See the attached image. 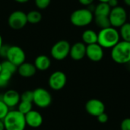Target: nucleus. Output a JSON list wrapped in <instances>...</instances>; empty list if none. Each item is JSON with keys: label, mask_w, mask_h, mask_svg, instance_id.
Returning a JSON list of instances; mask_svg holds the SVG:
<instances>
[{"label": "nucleus", "mask_w": 130, "mask_h": 130, "mask_svg": "<svg viewBox=\"0 0 130 130\" xmlns=\"http://www.w3.org/2000/svg\"><path fill=\"white\" fill-rule=\"evenodd\" d=\"M1 70H2V66H1V62H0V72H1Z\"/></svg>", "instance_id": "nucleus-39"}, {"label": "nucleus", "mask_w": 130, "mask_h": 130, "mask_svg": "<svg viewBox=\"0 0 130 130\" xmlns=\"http://www.w3.org/2000/svg\"><path fill=\"white\" fill-rule=\"evenodd\" d=\"M9 110L10 109L6 106V104L2 100H0V120H3Z\"/></svg>", "instance_id": "nucleus-27"}, {"label": "nucleus", "mask_w": 130, "mask_h": 130, "mask_svg": "<svg viewBox=\"0 0 130 130\" xmlns=\"http://www.w3.org/2000/svg\"><path fill=\"white\" fill-rule=\"evenodd\" d=\"M94 0H78V2L82 5H85V6H89L91 5L92 3L94 2Z\"/></svg>", "instance_id": "nucleus-32"}, {"label": "nucleus", "mask_w": 130, "mask_h": 130, "mask_svg": "<svg viewBox=\"0 0 130 130\" xmlns=\"http://www.w3.org/2000/svg\"><path fill=\"white\" fill-rule=\"evenodd\" d=\"M94 21L96 25L100 29H104L111 27L109 16H94Z\"/></svg>", "instance_id": "nucleus-20"}, {"label": "nucleus", "mask_w": 130, "mask_h": 130, "mask_svg": "<svg viewBox=\"0 0 130 130\" xmlns=\"http://www.w3.org/2000/svg\"><path fill=\"white\" fill-rule=\"evenodd\" d=\"M34 65L37 70L46 71L51 66V60L49 56L46 55H40L35 58Z\"/></svg>", "instance_id": "nucleus-17"}, {"label": "nucleus", "mask_w": 130, "mask_h": 130, "mask_svg": "<svg viewBox=\"0 0 130 130\" xmlns=\"http://www.w3.org/2000/svg\"><path fill=\"white\" fill-rule=\"evenodd\" d=\"M36 6L40 9H45L50 4L51 0H34Z\"/></svg>", "instance_id": "nucleus-28"}, {"label": "nucleus", "mask_w": 130, "mask_h": 130, "mask_svg": "<svg viewBox=\"0 0 130 130\" xmlns=\"http://www.w3.org/2000/svg\"><path fill=\"white\" fill-rule=\"evenodd\" d=\"M99 2H108L109 0H98Z\"/></svg>", "instance_id": "nucleus-38"}, {"label": "nucleus", "mask_w": 130, "mask_h": 130, "mask_svg": "<svg viewBox=\"0 0 130 130\" xmlns=\"http://www.w3.org/2000/svg\"><path fill=\"white\" fill-rule=\"evenodd\" d=\"M1 66H2V69L6 70L13 75L18 71V66H16L15 65H14L13 63H11L7 59L1 62Z\"/></svg>", "instance_id": "nucleus-25"}, {"label": "nucleus", "mask_w": 130, "mask_h": 130, "mask_svg": "<svg viewBox=\"0 0 130 130\" xmlns=\"http://www.w3.org/2000/svg\"><path fill=\"white\" fill-rule=\"evenodd\" d=\"M111 8L107 2H99L94 8V16H109Z\"/></svg>", "instance_id": "nucleus-19"}, {"label": "nucleus", "mask_w": 130, "mask_h": 130, "mask_svg": "<svg viewBox=\"0 0 130 130\" xmlns=\"http://www.w3.org/2000/svg\"><path fill=\"white\" fill-rule=\"evenodd\" d=\"M1 100L6 104V106L9 109H11L18 106V104L21 101V97L20 94L17 91L10 89L6 91L2 94Z\"/></svg>", "instance_id": "nucleus-13"}, {"label": "nucleus", "mask_w": 130, "mask_h": 130, "mask_svg": "<svg viewBox=\"0 0 130 130\" xmlns=\"http://www.w3.org/2000/svg\"><path fill=\"white\" fill-rule=\"evenodd\" d=\"M20 97H21V101L33 103L34 92L33 91H25L21 94H20Z\"/></svg>", "instance_id": "nucleus-26"}, {"label": "nucleus", "mask_w": 130, "mask_h": 130, "mask_svg": "<svg viewBox=\"0 0 130 130\" xmlns=\"http://www.w3.org/2000/svg\"><path fill=\"white\" fill-rule=\"evenodd\" d=\"M123 2L128 7H130V0H123Z\"/></svg>", "instance_id": "nucleus-36"}, {"label": "nucleus", "mask_w": 130, "mask_h": 130, "mask_svg": "<svg viewBox=\"0 0 130 130\" xmlns=\"http://www.w3.org/2000/svg\"><path fill=\"white\" fill-rule=\"evenodd\" d=\"M86 56L92 62H100L104 57V49L97 43L86 46Z\"/></svg>", "instance_id": "nucleus-12"}, {"label": "nucleus", "mask_w": 130, "mask_h": 130, "mask_svg": "<svg viewBox=\"0 0 130 130\" xmlns=\"http://www.w3.org/2000/svg\"><path fill=\"white\" fill-rule=\"evenodd\" d=\"M85 110L89 115L97 117L105 112V105L99 99H90L85 104Z\"/></svg>", "instance_id": "nucleus-11"}, {"label": "nucleus", "mask_w": 130, "mask_h": 130, "mask_svg": "<svg viewBox=\"0 0 130 130\" xmlns=\"http://www.w3.org/2000/svg\"><path fill=\"white\" fill-rule=\"evenodd\" d=\"M129 21H130V12H129Z\"/></svg>", "instance_id": "nucleus-41"}, {"label": "nucleus", "mask_w": 130, "mask_h": 130, "mask_svg": "<svg viewBox=\"0 0 130 130\" xmlns=\"http://www.w3.org/2000/svg\"><path fill=\"white\" fill-rule=\"evenodd\" d=\"M34 98L33 104L39 108H46L52 103L51 94L43 88H37L33 91Z\"/></svg>", "instance_id": "nucleus-5"}, {"label": "nucleus", "mask_w": 130, "mask_h": 130, "mask_svg": "<svg viewBox=\"0 0 130 130\" xmlns=\"http://www.w3.org/2000/svg\"><path fill=\"white\" fill-rule=\"evenodd\" d=\"M66 75L62 71H56L53 72L48 79V85L53 91H60L66 85Z\"/></svg>", "instance_id": "nucleus-10"}, {"label": "nucleus", "mask_w": 130, "mask_h": 130, "mask_svg": "<svg viewBox=\"0 0 130 130\" xmlns=\"http://www.w3.org/2000/svg\"><path fill=\"white\" fill-rule=\"evenodd\" d=\"M98 121L101 123H106L108 121V115L104 112L101 114H100L98 117H97Z\"/></svg>", "instance_id": "nucleus-31"}, {"label": "nucleus", "mask_w": 130, "mask_h": 130, "mask_svg": "<svg viewBox=\"0 0 130 130\" xmlns=\"http://www.w3.org/2000/svg\"><path fill=\"white\" fill-rule=\"evenodd\" d=\"M9 46L8 45H5L3 44L0 49V56L2 58H4V59H6V56H7V53H8V49H9Z\"/></svg>", "instance_id": "nucleus-30"}, {"label": "nucleus", "mask_w": 130, "mask_h": 130, "mask_svg": "<svg viewBox=\"0 0 130 130\" xmlns=\"http://www.w3.org/2000/svg\"><path fill=\"white\" fill-rule=\"evenodd\" d=\"M25 121L27 126L31 127V128H39L41 126L43 122V116L40 113H39L37 110H32L29 113H27L26 115H24Z\"/></svg>", "instance_id": "nucleus-14"}, {"label": "nucleus", "mask_w": 130, "mask_h": 130, "mask_svg": "<svg viewBox=\"0 0 130 130\" xmlns=\"http://www.w3.org/2000/svg\"><path fill=\"white\" fill-rule=\"evenodd\" d=\"M17 72H18L21 77L28 78L33 77L35 75L37 72V69L33 63L24 62V63H22L18 67Z\"/></svg>", "instance_id": "nucleus-16"}, {"label": "nucleus", "mask_w": 130, "mask_h": 130, "mask_svg": "<svg viewBox=\"0 0 130 130\" xmlns=\"http://www.w3.org/2000/svg\"><path fill=\"white\" fill-rule=\"evenodd\" d=\"M112 59L118 64H127L130 61V43L120 41L111 50Z\"/></svg>", "instance_id": "nucleus-3"}, {"label": "nucleus", "mask_w": 130, "mask_h": 130, "mask_svg": "<svg viewBox=\"0 0 130 130\" xmlns=\"http://www.w3.org/2000/svg\"><path fill=\"white\" fill-rule=\"evenodd\" d=\"M82 43L85 45H91L98 43V33L91 29L85 30L82 34Z\"/></svg>", "instance_id": "nucleus-18"}, {"label": "nucleus", "mask_w": 130, "mask_h": 130, "mask_svg": "<svg viewBox=\"0 0 130 130\" xmlns=\"http://www.w3.org/2000/svg\"><path fill=\"white\" fill-rule=\"evenodd\" d=\"M12 75H13V74H11V72H9L6 70H4V69L1 70V72H0V88H3L8 85Z\"/></svg>", "instance_id": "nucleus-22"}, {"label": "nucleus", "mask_w": 130, "mask_h": 130, "mask_svg": "<svg viewBox=\"0 0 130 130\" xmlns=\"http://www.w3.org/2000/svg\"><path fill=\"white\" fill-rule=\"evenodd\" d=\"M128 14L126 10L122 6H117L111 8L109 14V19L110 21L111 27L117 28L123 25L127 21Z\"/></svg>", "instance_id": "nucleus-6"}, {"label": "nucleus", "mask_w": 130, "mask_h": 130, "mask_svg": "<svg viewBox=\"0 0 130 130\" xmlns=\"http://www.w3.org/2000/svg\"><path fill=\"white\" fill-rule=\"evenodd\" d=\"M5 130H24L27 124L24 115L17 110H9L3 119Z\"/></svg>", "instance_id": "nucleus-2"}, {"label": "nucleus", "mask_w": 130, "mask_h": 130, "mask_svg": "<svg viewBox=\"0 0 130 130\" xmlns=\"http://www.w3.org/2000/svg\"><path fill=\"white\" fill-rule=\"evenodd\" d=\"M70 48V43L67 40H59L52 46L50 50L51 56L57 61H62L69 55Z\"/></svg>", "instance_id": "nucleus-7"}, {"label": "nucleus", "mask_w": 130, "mask_h": 130, "mask_svg": "<svg viewBox=\"0 0 130 130\" xmlns=\"http://www.w3.org/2000/svg\"><path fill=\"white\" fill-rule=\"evenodd\" d=\"M8 23L9 27L14 30L22 29L27 23V14L20 10L14 11L9 15Z\"/></svg>", "instance_id": "nucleus-8"}, {"label": "nucleus", "mask_w": 130, "mask_h": 130, "mask_svg": "<svg viewBox=\"0 0 130 130\" xmlns=\"http://www.w3.org/2000/svg\"><path fill=\"white\" fill-rule=\"evenodd\" d=\"M70 57L75 61L82 60L86 56V45L82 42H77L71 46Z\"/></svg>", "instance_id": "nucleus-15"}, {"label": "nucleus", "mask_w": 130, "mask_h": 130, "mask_svg": "<svg viewBox=\"0 0 130 130\" xmlns=\"http://www.w3.org/2000/svg\"><path fill=\"white\" fill-rule=\"evenodd\" d=\"M6 59L18 67L25 62L26 54L24 50L20 46H10L7 53Z\"/></svg>", "instance_id": "nucleus-9"}, {"label": "nucleus", "mask_w": 130, "mask_h": 130, "mask_svg": "<svg viewBox=\"0 0 130 130\" xmlns=\"http://www.w3.org/2000/svg\"><path fill=\"white\" fill-rule=\"evenodd\" d=\"M121 130H130V118L124 119L120 124Z\"/></svg>", "instance_id": "nucleus-29"}, {"label": "nucleus", "mask_w": 130, "mask_h": 130, "mask_svg": "<svg viewBox=\"0 0 130 130\" xmlns=\"http://www.w3.org/2000/svg\"><path fill=\"white\" fill-rule=\"evenodd\" d=\"M33 110V103L28 101H21L18 104V110L24 115H26L27 113Z\"/></svg>", "instance_id": "nucleus-24"}, {"label": "nucleus", "mask_w": 130, "mask_h": 130, "mask_svg": "<svg viewBox=\"0 0 130 130\" xmlns=\"http://www.w3.org/2000/svg\"><path fill=\"white\" fill-rule=\"evenodd\" d=\"M120 36L123 41L130 43V22H126L120 27Z\"/></svg>", "instance_id": "nucleus-21"}, {"label": "nucleus", "mask_w": 130, "mask_h": 130, "mask_svg": "<svg viewBox=\"0 0 130 130\" xmlns=\"http://www.w3.org/2000/svg\"><path fill=\"white\" fill-rule=\"evenodd\" d=\"M14 1L19 3H25V2H27L29 0H14Z\"/></svg>", "instance_id": "nucleus-35"}, {"label": "nucleus", "mask_w": 130, "mask_h": 130, "mask_svg": "<svg viewBox=\"0 0 130 130\" xmlns=\"http://www.w3.org/2000/svg\"><path fill=\"white\" fill-rule=\"evenodd\" d=\"M3 45V41H2V36H1V34H0V49H1V47H2V46Z\"/></svg>", "instance_id": "nucleus-37"}, {"label": "nucleus", "mask_w": 130, "mask_h": 130, "mask_svg": "<svg viewBox=\"0 0 130 130\" xmlns=\"http://www.w3.org/2000/svg\"><path fill=\"white\" fill-rule=\"evenodd\" d=\"M107 3L109 4L110 8H115V7L118 6L119 2H118V0H109Z\"/></svg>", "instance_id": "nucleus-33"}, {"label": "nucleus", "mask_w": 130, "mask_h": 130, "mask_svg": "<svg viewBox=\"0 0 130 130\" xmlns=\"http://www.w3.org/2000/svg\"><path fill=\"white\" fill-rule=\"evenodd\" d=\"M27 22L30 24H37L41 21L42 14L40 12L33 10L27 14Z\"/></svg>", "instance_id": "nucleus-23"}, {"label": "nucleus", "mask_w": 130, "mask_h": 130, "mask_svg": "<svg viewBox=\"0 0 130 130\" xmlns=\"http://www.w3.org/2000/svg\"><path fill=\"white\" fill-rule=\"evenodd\" d=\"M119 30L113 27L101 29L98 33V43L104 49H112L120 40Z\"/></svg>", "instance_id": "nucleus-1"}, {"label": "nucleus", "mask_w": 130, "mask_h": 130, "mask_svg": "<svg viewBox=\"0 0 130 130\" xmlns=\"http://www.w3.org/2000/svg\"><path fill=\"white\" fill-rule=\"evenodd\" d=\"M94 15L93 11L89 8H79L74 11L70 15L71 23L78 27H83L89 25L94 20Z\"/></svg>", "instance_id": "nucleus-4"}, {"label": "nucleus", "mask_w": 130, "mask_h": 130, "mask_svg": "<svg viewBox=\"0 0 130 130\" xmlns=\"http://www.w3.org/2000/svg\"><path fill=\"white\" fill-rule=\"evenodd\" d=\"M0 130H5V126H4L3 120H0Z\"/></svg>", "instance_id": "nucleus-34"}, {"label": "nucleus", "mask_w": 130, "mask_h": 130, "mask_svg": "<svg viewBox=\"0 0 130 130\" xmlns=\"http://www.w3.org/2000/svg\"><path fill=\"white\" fill-rule=\"evenodd\" d=\"M127 65H128V66H129L130 67V61L129 62H128V63H127Z\"/></svg>", "instance_id": "nucleus-40"}]
</instances>
